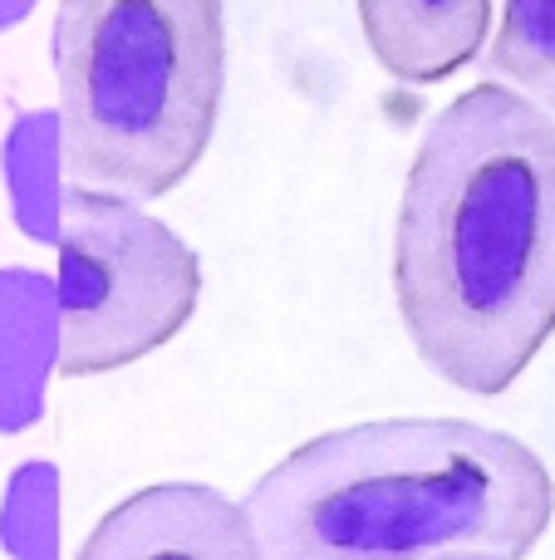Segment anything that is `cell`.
I'll list each match as a JSON object with an SVG mask.
<instances>
[{"label": "cell", "instance_id": "cell-1", "mask_svg": "<svg viewBox=\"0 0 555 560\" xmlns=\"http://www.w3.org/2000/svg\"><path fill=\"white\" fill-rule=\"evenodd\" d=\"M393 300L418 359L497 398L555 335V128L477 84L428 124L393 217Z\"/></svg>", "mask_w": 555, "mask_h": 560}, {"label": "cell", "instance_id": "cell-2", "mask_svg": "<svg viewBox=\"0 0 555 560\" xmlns=\"http://www.w3.org/2000/svg\"><path fill=\"white\" fill-rule=\"evenodd\" d=\"M261 560H521L555 522V477L468 418H379L285 453L241 502Z\"/></svg>", "mask_w": 555, "mask_h": 560}, {"label": "cell", "instance_id": "cell-3", "mask_svg": "<svg viewBox=\"0 0 555 560\" xmlns=\"http://www.w3.org/2000/svg\"><path fill=\"white\" fill-rule=\"evenodd\" d=\"M49 55L69 187L143 207L202 163L226 89L216 0H64Z\"/></svg>", "mask_w": 555, "mask_h": 560}, {"label": "cell", "instance_id": "cell-4", "mask_svg": "<svg viewBox=\"0 0 555 560\" xmlns=\"http://www.w3.org/2000/svg\"><path fill=\"white\" fill-rule=\"evenodd\" d=\"M59 374L88 378L138 364L192 319L202 261L167 222L118 197H59Z\"/></svg>", "mask_w": 555, "mask_h": 560}, {"label": "cell", "instance_id": "cell-5", "mask_svg": "<svg viewBox=\"0 0 555 560\" xmlns=\"http://www.w3.org/2000/svg\"><path fill=\"white\" fill-rule=\"evenodd\" d=\"M74 560H261L241 506L202 482H163L123 497L84 536Z\"/></svg>", "mask_w": 555, "mask_h": 560}, {"label": "cell", "instance_id": "cell-6", "mask_svg": "<svg viewBox=\"0 0 555 560\" xmlns=\"http://www.w3.org/2000/svg\"><path fill=\"white\" fill-rule=\"evenodd\" d=\"M359 25L379 65L403 84H438L482 49L487 0H359Z\"/></svg>", "mask_w": 555, "mask_h": 560}, {"label": "cell", "instance_id": "cell-7", "mask_svg": "<svg viewBox=\"0 0 555 560\" xmlns=\"http://www.w3.org/2000/svg\"><path fill=\"white\" fill-rule=\"evenodd\" d=\"M59 369L55 276L35 266L0 271V433H25L45 413L49 374Z\"/></svg>", "mask_w": 555, "mask_h": 560}, {"label": "cell", "instance_id": "cell-8", "mask_svg": "<svg viewBox=\"0 0 555 560\" xmlns=\"http://www.w3.org/2000/svg\"><path fill=\"white\" fill-rule=\"evenodd\" d=\"M0 173L10 187L15 222L29 242H59V197H64V158H59V114L55 108H29L10 124L0 148Z\"/></svg>", "mask_w": 555, "mask_h": 560}, {"label": "cell", "instance_id": "cell-9", "mask_svg": "<svg viewBox=\"0 0 555 560\" xmlns=\"http://www.w3.org/2000/svg\"><path fill=\"white\" fill-rule=\"evenodd\" d=\"M492 74L507 79L511 94H521L555 128V0H511L501 10Z\"/></svg>", "mask_w": 555, "mask_h": 560}, {"label": "cell", "instance_id": "cell-10", "mask_svg": "<svg viewBox=\"0 0 555 560\" xmlns=\"http://www.w3.org/2000/svg\"><path fill=\"white\" fill-rule=\"evenodd\" d=\"M0 546L15 560H59V467L20 463L0 502Z\"/></svg>", "mask_w": 555, "mask_h": 560}, {"label": "cell", "instance_id": "cell-11", "mask_svg": "<svg viewBox=\"0 0 555 560\" xmlns=\"http://www.w3.org/2000/svg\"><path fill=\"white\" fill-rule=\"evenodd\" d=\"M29 10H35L29 0H0V30H5V25H20Z\"/></svg>", "mask_w": 555, "mask_h": 560}, {"label": "cell", "instance_id": "cell-12", "mask_svg": "<svg viewBox=\"0 0 555 560\" xmlns=\"http://www.w3.org/2000/svg\"><path fill=\"white\" fill-rule=\"evenodd\" d=\"M448 560H472V556H448Z\"/></svg>", "mask_w": 555, "mask_h": 560}]
</instances>
